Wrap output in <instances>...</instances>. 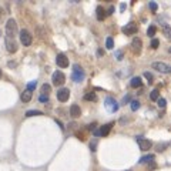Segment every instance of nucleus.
Listing matches in <instances>:
<instances>
[{"label":"nucleus","mask_w":171,"mask_h":171,"mask_svg":"<svg viewBox=\"0 0 171 171\" xmlns=\"http://www.w3.org/2000/svg\"><path fill=\"white\" fill-rule=\"evenodd\" d=\"M150 9H151L152 11L157 10V3H155V1H151V3H150Z\"/></svg>","instance_id":"obj_31"},{"label":"nucleus","mask_w":171,"mask_h":171,"mask_svg":"<svg viewBox=\"0 0 171 171\" xmlns=\"http://www.w3.org/2000/svg\"><path fill=\"white\" fill-rule=\"evenodd\" d=\"M151 67L154 70H157L160 73H165V74H168L171 71V67L168 64H165V63H162V61H154L151 64Z\"/></svg>","instance_id":"obj_6"},{"label":"nucleus","mask_w":171,"mask_h":171,"mask_svg":"<svg viewBox=\"0 0 171 171\" xmlns=\"http://www.w3.org/2000/svg\"><path fill=\"white\" fill-rule=\"evenodd\" d=\"M4 44H6V48H7L9 53H16L17 51V43H16V40L6 37L4 38Z\"/></svg>","instance_id":"obj_9"},{"label":"nucleus","mask_w":171,"mask_h":171,"mask_svg":"<svg viewBox=\"0 0 171 171\" xmlns=\"http://www.w3.org/2000/svg\"><path fill=\"white\" fill-rule=\"evenodd\" d=\"M155 31H157V28H155V26H150V27H148V30H147V36H150V37H152V36L155 34Z\"/></svg>","instance_id":"obj_26"},{"label":"nucleus","mask_w":171,"mask_h":171,"mask_svg":"<svg viewBox=\"0 0 171 171\" xmlns=\"http://www.w3.org/2000/svg\"><path fill=\"white\" fill-rule=\"evenodd\" d=\"M105 47L107 48H114V40H113V37H107L105 38Z\"/></svg>","instance_id":"obj_23"},{"label":"nucleus","mask_w":171,"mask_h":171,"mask_svg":"<svg viewBox=\"0 0 171 171\" xmlns=\"http://www.w3.org/2000/svg\"><path fill=\"white\" fill-rule=\"evenodd\" d=\"M165 104H167V101H165V98H158V107H161V108H164V107H165Z\"/></svg>","instance_id":"obj_29"},{"label":"nucleus","mask_w":171,"mask_h":171,"mask_svg":"<svg viewBox=\"0 0 171 171\" xmlns=\"http://www.w3.org/2000/svg\"><path fill=\"white\" fill-rule=\"evenodd\" d=\"M70 115H71V117H74V118L80 117V115H81L80 105H77V104H73V105H71V107H70Z\"/></svg>","instance_id":"obj_13"},{"label":"nucleus","mask_w":171,"mask_h":171,"mask_svg":"<svg viewBox=\"0 0 171 171\" xmlns=\"http://www.w3.org/2000/svg\"><path fill=\"white\" fill-rule=\"evenodd\" d=\"M160 46V41H158V38H152L151 40V48H157Z\"/></svg>","instance_id":"obj_27"},{"label":"nucleus","mask_w":171,"mask_h":171,"mask_svg":"<svg viewBox=\"0 0 171 171\" xmlns=\"http://www.w3.org/2000/svg\"><path fill=\"white\" fill-rule=\"evenodd\" d=\"M104 107H105V110H107L108 113H115V111L118 110L120 104L114 100L113 97H107L105 101H104Z\"/></svg>","instance_id":"obj_4"},{"label":"nucleus","mask_w":171,"mask_h":171,"mask_svg":"<svg viewBox=\"0 0 171 171\" xmlns=\"http://www.w3.org/2000/svg\"><path fill=\"white\" fill-rule=\"evenodd\" d=\"M50 91H51V86L50 84H44L41 86V95H48L50 94Z\"/></svg>","instance_id":"obj_19"},{"label":"nucleus","mask_w":171,"mask_h":171,"mask_svg":"<svg viewBox=\"0 0 171 171\" xmlns=\"http://www.w3.org/2000/svg\"><path fill=\"white\" fill-rule=\"evenodd\" d=\"M115 56H117V60H121V53H120V51H117V53H115Z\"/></svg>","instance_id":"obj_34"},{"label":"nucleus","mask_w":171,"mask_h":171,"mask_svg":"<svg viewBox=\"0 0 171 171\" xmlns=\"http://www.w3.org/2000/svg\"><path fill=\"white\" fill-rule=\"evenodd\" d=\"M144 77H145V78L148 80V83H152V74H151V73L145 71V73H144Z\"/></svg>","instance_id":"obj_28"},{"label":"nucleus","mask_w":171,"mask_h":171,"mask_svg":"<svg viewBox=\"0 0 171 171\" xmlns=\"http://www.w3.org/2000/svg\"><path fill=\"white\" fill-rule=\"evenodd\" d=\"M84 77H86V73H84V70L81 68V66L74 64L73 66V71H71V80L74 83H81L84 80Z\"/></svg>","instance_id":"obj_2"},{"label":"nucleus","mask_w":171,"mask_h":171,"mask_svg":"<svg viewBox=\"0 0 171 171\" xmlns=\"http://www.w3.org/2000/svg\"><path fill=\"white\" fill-rule=\"evenodd\" d=\"M68 97H70V90H68V88H60V90L57 91V100L61 101V103L67 101Z\"/></svg>","instance_id":"obj_11"},{"label":"nucleus","mask_w":171,"mask_h":171,"mask_svg":"<svg viewBox=\"0 0 171 171\" xmlns=\"http://www.w3.org/2000/svg\"><path fill=\"white\" fill-rule=\"evenodd\" d=\"M95 11H97V20H98V21H103V20L105 19V16H107V14H105V10L103 9L101 6H98V7L95 9Z\"/></svg>","instance_id":"obj_15"},{"label":"nucleus","mask_w":171,"mask_h":171,"mask_svg":"<svg viewBox=\"0 0 171 171\" xmlns=\"http://www.w3.org/2000/svg\"><path fill=\"white\" fill-rule=\"evenodd\" d=\"M127 171H131V170H127Z\"/></svg>","instance_id":"obj_39"},{"label":"nucleus","mask_w":171,"mask_h":171,"mask_svg":"<svg viewBox=\"0 0 171 171\" xmlns=\"http://www.w3.org/2000/svg\"><path fill=\"white\" fill-rule=\"evenodd\" d=\"M111 127H113V123H108V124H105V125H103L98 130V135H107V134L111 131Z\"/></svg>","instance_id":"obj_14"},{"label":"nucleus","mask_w":171,"mask_h":171,"mask_svg":"<svg viewBox=\"0 0 171 171\" xmlns=\"http://www.w3.org/2000/svg\"><path fill=\"white\" fill-rule=\"evenodd\" d=\"M84 100H87V101H95L97 100V95H95V93L90 91V93H87L84 95Z\"/></svg>","instance_id":"obj_21"},{"label":"nucleus","mask_w":171,"mask_h":171,"mask_svg":"<svg viewBox=\"0 0 171 171\" xmlns=\"http://www.w3.org/2000/svg\"><path fill=\"white\" fill-rule=\"evenodd\" d=\"M20 41H21V44L23 46H30L31 43H33V36H31V33L26 30V28H23V30H20Z\"/></svg>","instance_id":"obj_3"},{"label":"nucleus","mask_w":171,"mask_h":171,"mask_svg":"<svg viewBox=\"0 0 171 171\" xmlns=\"http://www.w3.org/2000/svg\"><path fill=\"white\" fill-rule=\"evenodd\" d=\"M33 115H43V111H40V110H28V111H26V117H33Z\"/></svg>","instance_id":"obj_20"},{"label":"nucleus","mask_w":171,"mask_h":171,"mask_svg":"<svg viewBox=\"0 0 171 171\" xmlns=\"http://www.w3.org/2000/svg\"><path fill=\"white\" fill-rule=\"evenodd\" d=\"M150 98H151L152 101H155V100H158L160 98V91L155 88V90H152L151 93H150Z\"/></svg>","instance_id":"obj_22"},{"label":"nucleus","mask_w":171,"mask_h":171,"mask_svg":"<svg viewBox=\"0 0 171 171\" xmlns=\"http://www.w3.org/2000/svg\"><path fill=\"white\" fill-rule=\"evenodd\" d=\"M131 47H133V51L140 54L141 53V47H142V41L140 37H134L133 41H131Z\"/></svg>","instance_id":"obj_12"},{"label":"nucleus","mask_w":171,"mask_h":171,"mask_svg":"<svg viewBox=\"0 0 171 171\" xmlns=\"http://www.w3.org/2000/svg\"><path fill=\"white\" fill-rule=\"evenodd\" d=\"M135 141L138 144V147H140V150L141 151H147V150H150L152 145V142L148 140V138H144V137H135Z\"/></svg>","instance_id":"obj_5"},{"label":"nucleus","mask_w":171,"mask_h":171,"mask_svg":"<svg viewBox=\"0 0 171 171\" xmlns=\"http://www.w3.org/2000/svg\"><path fill=\"white\" fill-rule=\"evenodd\" d=\"M95 144H97L95 141H93V144H90V148H91V151H95Z\"/></svg>","instance_id":"obj_33"},{"label":"nucleus","mask_w":171,"mask_h":171,"mask_svg":"<svg viewBox=\"0 0 171 171\" xmlns=\"http://www.w3.org/2000/svg\"><path fill=\"white\" fill-rule=\"evenodd\" d=\"M0 19H1V9H0Z\"/></svg>","instance_id":"obj_37"},{"label":"nucleus","mask_w":171,"mask_h":171,"mask_svg":"<svg viewBox=\"0 0 171 171\" xmlns=\"http://www.w3.org/2000/svg\"><path fill=\"white\" fill-rule=\"evenodd\" d=\"M141 78L140 77H133L131 78V81H130V86L133 87V88H138V87H141Z\"/></svg>","instance_id":"obj_18"},{"label":"nucleus","mask_w":171,"mask_h":171,"mask_svg":"<svg viewBox=\"0 0 171 171\" xmlns=\"http://www.w3.org/2000/svg\"><path fill=\"white\" fill-rule=\"evenodd\" d=\"M31 91H28V90H24L23 93H21V95H20V98H21V101L23 103H28L30 100H31Z\"/></svg>","instance_id":"obj_16"},{"label":"nucleus","mask_w":171,"mask_h":171,"mask_svg":"<svg viewBox=\"0 0 171 171\" xmlns=\"http://www.w3.org/2000/svg\"><path fill=\"white\" fill-rule=\"evenodd\" d=\"M114 13V7L113 6H110V7H108V10H107V13H105V14H113Z\"/></svg>","instance_id":"obj_32"},{"label":"nucleus","mask_w":171,"mask_h":171,"mask_svg":"<svg viewBox=\"0 0 171 171\" xmlns=\"http://www.w3.org/2000/svg\"><path fill=\"white\" fill-rule=\"evenodd\" d=\"M94 127H95V123L90 124V125H88V130H93V131H94Z\"/></svg>","instance_id":"obj_35"},{"label":"nucleus","mask_w":171,"mask_h":171,"mask_svg":"<svg viewBox=\"0 0 171 171\" xmlns=\"http://www.w3.org/2000/svg\"><path fill=\"white\" fill-rule=\"evenodd\" d=\"M38 100H40L41 103H47V101H48V95H41V94H40Z\"/></svg>","instance_id":"obj_30"},{"label":"nucleus","mask_w":171,"mask_h":171,"mask_svg":"<svg viewBox=\"0 0 171 171\" xmlns=\"http://www.w3.org/2000/svg\"><path fill=\"white\" fill-rule=\"evenodd\" d=\"M51 81L54 86H63L66 81V76L61 73V71H54L53 76H51Z\"/></svg>","instance_id":"obj_7"},{"label":"nucleus","mask_w":171,"mask_h":171,"mask_svg":"<svg viewBox=\"0 0 171 171\" xmlns=\"http://www.w3.org/2000/svg\"><path fill=\"white\" fill-rule=\"evenodd\" d=\"M138 31V26L135 24V23H128V24H125L123 27V33L124 34H127V36H131V34H134V33H137Z\"/></svg>","instance_id":"obj_8"},{"label":"nucleus","mask_w":171,"mask_h":171,"mask_svg":"<svg viewBox=\"0 0 171 171\" xmlns=\"http://www.w3.org/2000/svg\"><path fill=\"white\" fill-rule=\"evenodd\" d=\"M130 107H131V110H133V111H137V110L140 108V101H137V100H133V101L130 103Z\"/></svg>","instance_id":"obj_24"},{"label":"nucleus","mask_w":171,"mask_h":171,"mask_svg":"<svg viewBox=\"0 0 171 171\" xmlns=\"http://www.w3.org/2000/svg\"><path fill=\"white\" fill-rule=\"evenodd\" d=\"M0 77H1V70H0Z\"/></svg>","instance_id":"obj_38"},{"label":"nucleus","mask_w":171,"mask_h":171,"mask_svg":"<svg viewBox=\"0 0 171 171\" xmlns=\"http://www.w3.org/2000/svg\"><path fill=\"white\" fill-rule=\"evenodd\" d=\"M56 64L58 67H61V68H66V67H68V58H67L66 54H63V53L57 54V57H56Z\"/></svg>","instance_id":"obj_10"},{"label":"nucleus","mask_w":171,"mask_h":171,"mask_svg":"<svg viewBox=\"0 0 171 171\" xmlns=\"http://www.w3.org/2000/svg\"><path fill=\"white\" fill-rule=\"evenodd\" d=\"M16 36H17V23L14 19H9L6 23V37L16 40Z\"/></svg>","instance_id":"obj_1"},{"label":"nucleus","mask_w":171,"mask_h":171,"mask_svg":"<svg viewBox=\"0 0 171 171\" xmlns=\"http://www.w3.org/2000/svg\"><path fill=\"white\" fill-rule=\"evenodd\" d=\"M36 86H37V81H36V80H33V81H30V83L27 84V88H26V90H28V91H33V90L36 88Z\"/></svg>","instance_id":"obj_25"},{"label":"nucleus","mask_w":171,"mask_h":171,"mask_svg":"<svg viewBox=\"0 0 171 171\" xmlns=\"http://www.w3.org/2000/svg\"><path fill=\"white\" fill-rule=\"evenodd\" d=\"M154 158H155V155L154 154H148V155H144V157H141L140 158V164H145V162H152L154 161Z\"/></svg>","instance_id":"obj_17"},{"label":"nucleus","mask_w":171,"mask_h":171,"mask_svg":"<svg viewBox=\"0 0 171 171\" xmlns=\"http://www.w3.org/2000/svg\"><path fill=\"white\" fill-rule=\"evenodd\" d=\"M127 101H130V97H128V95H127V97H124L123 103H127Z\"/></svg>","instance_id":"obj_36"}]
</instances>
